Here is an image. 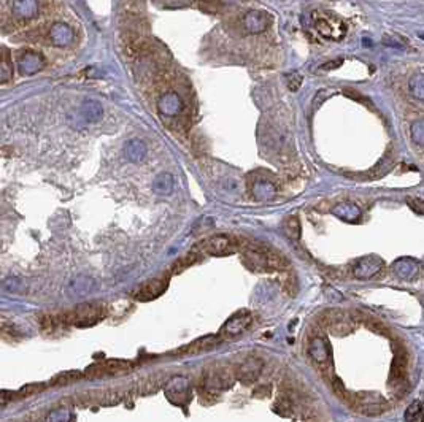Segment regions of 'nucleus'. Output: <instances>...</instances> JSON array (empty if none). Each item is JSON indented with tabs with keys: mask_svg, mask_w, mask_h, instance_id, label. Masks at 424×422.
Segmentation results:
<instances>
[{
	"mask_svg": "<svg viewBox=\"0 0 424 422\" xmlns=\"http://www.w3.org/2000/svg\"><path fill=\"white\" fill-rule=\"evenodd\" d=\"M94 287H96V284H94V281H92L91 278L78 277L77 280H73L68 284V293H70V296H73V297L86 296V293H89Z\"/></svg>",
	"mask_w": 424,
	"mask_h": 422,
	"instance_id": "20",
	"label": "nucleus"
},
{
	"mask_svg": "<svg viewBox=\"0 0 424 422\" xmlns=\"http://www.w3.org/2000/svg\"><path fill=\"white\" fill-rule=\"evenodd\" d=\"M381 267H383V262L380 258H377V255H368V258H364L356 264V267L353 268V274L356 278L367 280L377 274L381 270Z\"/></svg>",
	"mask_w": 424,
	"mask_h": 422,
	"instance_id": "10",
	"label": "nucleus"
},
{
	"mask_svg": "<svg viewBox=\"0 0 424 422\" xmlns=\"http://www.w3.org/2000/svg\"><path fill=\"white\" fill-rule=\"evenodd\" d=\"M43 67V59L40 54L26 52L23 58H20V68L24 75H32V73L39 71Z\"/></svg>",
	"mask_w": 424,
	"mask_h": 422,
	"instance_id": "17",
	"label": "nucleus"
},
{
	"mask_svg": "<svg viewBox=\"0 0 424 422\" xmlns=\"http://www.w3.org/2000/svg\"><path fill=\"white\" fill-rule=\"evenodd\" d=\"M419 39H421V40H424V33H419Z\"/></svg>",
	"mask_w": 424,
	"mask_h": 422,
	"instance_id": "35",
	"label": "nucleus"
},
{
	"mask_svg": "<svg viewBox=\"0 0 424 422\" xmlns=\"http://www.w3.org/2000/svg\"><path fill=\"white\" fill-rule=\"evenodd\" d=\"M409 205L410 208L418 213V214H424V200H419V198H412L409 200Z\"/></svg>",
	"mask_w": 424,
	"mask_h": 422,
	"instance_id": "32",
	"label": "nucleus"
},
{
	"mask_svg": "<svg viewBox=\"0 0 424 422\" xmlns=\"http://www.w3.org/2000/svg\"><path fill=\"white\" fill-rule=\"evenodd\" d=\"M292 410H294V405L289 397H280L273 405V411L280 416H285V417H289L292 414Z\"/></svg>",
	"mask_w": 424,
	"mask_h": 422,
	"instance_id": "24",
	"label": "nucleus"
},
{
	"mask_svg": "<svg viewBox=\"0 0 424 422\" xmlns=\"http://www.w3.org/2000/svg\"><path fill=\"white\" fill-rule=\"evenodd\" d=\"M285 230L286 235H289L291 238H299L301 236V224L297 217H289L285 221Z\"/></svg>",
	"mask_w": 424,
	"mask_h": 422,
	"instance_id": "28",
	"label": "nucleus"
},
{
	"mask_svg": "<svg viewBox=\"0 0 424 422\" xmlns=\"http://www.w3.org/2000/svg\"><path fill=\"white\" fill-rule=\"evenodd\" d=\"M340 64H342V61H332V62H327V64L321 65V70H330V68H337V67H340Z\"/></svg>",
	"mask_w": 424,
	"mask_h": 422,
	"instance_id": "33",
	"label": "nucleus"
},
{
	"mask_svg": "<svg viewBox=\"0 0 424 422\" xmlns=\"http://www.w3.org/2000/svg\"><path fill=\"white\" fill-rule=\"evenodd\" d=\"M49 35H51L52 42L56 43V45H65V43H68L72 40V32L67 30L64 26H59L58 30L54 29Z\"/></svg>",
	"mask_w": 424,
	"mask_h": 422,
	"instance_id": "26",
	"label": "nucleus"
},
{
	"mask_svg": "<svg viewBox=\"0 0 424 422\" xmlns=\"http://www.w3.org/2000/svg\"><path fill=\"white\" fill-rule=\"evenodd\" d=\"M235 372L229 366H219V369L205 373L204 378V386L205 389L211 391V392H218V391H224L229 389L234 381H235Z\"/></svg>",
	"mask_w": 424,
	"mask_h": 422,
	"instance_id": "4",
	"label": "nucleus"
},
{
	"mask_svg": "<svg viewBox=\"0 0 424 422\" xmlns=\"http://www.w3.org/2000/svg\"><path fill=\"white\" fill-rule=\"evenodd\" d=\"M165 289H167V280H153V281L142 284L134 292V297L142 302H148V300H153V299H157L159 296H162Z\"/></svg>",
	"mask_w": 424,
	"mask_h": 422,
	"instance_id": "9",
	"label": "nucleus"
},
{
	"mask_svg": "<svg viewBox=\"0 0 424 422\" xmlns=\"http://www.w3.org/2000/svg\"><path fill=\"white\" fill-rule=\"evenodd\" d=\"M310 357L316 363L324 378H334L332 354H330V347L326 338L316 335L310 340Z\"/></svg>",
	"mask_w": 424,
	"mask_h": 422,
	"instance_id": "1",
	"label": "nucleus"
},
{
	"mask_svg": "<svg viewBox=\"0 0 424 422\" xmlns=\"http://www.w3.org/2000/svg\"><path fill=\"white\" fill-rule=\"evenodd\" d=\"M407 366H409V353L405 350H400L399 354H396L394 362L391 365L390 381L394 384V388H399L402 384V381L405 378V373H407Z\"/></svg>",
	"mask_w": 424,
	"mask_h": 422,
	"instance_id": "12",
	"label": "nucleus"
},
{
	"mask_svg": "<svg viewBox=\"0 0 424 422\" xmlns=\"http://www.w3.org/2000/svg\"><path fill=\"white\" fill-rule=\"evenodd\" d=\"M250 324H251V315L248 311H238V313H235L232 318L227 319L223 330H221V334L226 337L240 335L242 332H245Z\"/></svg>",
	"mask_w": 424,
	"mask_h": 422,
	"instance_id": "8",
	"label": "nucleus"
},
{
	"mask_svg": "<svg viewBox=\"0 0 424 422\" xmlns=\"http://www.w3.org/2000/svg\"><path fill=\"white\" fill-rule=\"evenodd\" d=\"M196 261H197V255H196V254H189V255H186V258L180 259V261L175 264V270L181 271L183 268H188L189 265H192Z\"/></svg>",
	"mask_w": 424,
	"mask_h": 422,
	"instance_id": "30",
	"label": "nucleus"
},
{
	"mask_svg": "<svg viewBox=\"0 0 424 422\" xmlns=\"http://www.w3.org/2000/svg\"><path fill=\"white\" fill-rule=\"evenodd\" d=\"M81 115L83 118L87 121V122H97L102 119L103 116V109L100 106L99 102H94V100H87L83 103L81 106Z\"/></svg>",
	"mask_w": 424,
	"mask_h": 422,
	"instance_id": "22",
	"label": "nucleus"
},
{
	"mask_svg": "<svg viewBox=\"0 0 424 422\" xmlns=\"http://www.w3.org/2000/svg\"><path fill=\"white\" fill-rule=\"evenodd\" d=\"M103 316H105V308L102 305L86 303V305H80L78 308L70 311L68 315H65V321L73 325L86 327V325L99 322Z\"/></svg>",
	"mask_w": 424,
	"mask_h": 422,
	"instance_id": "3",
	"label": "nucleus"
},
{
	"mask_svg": "<svg viewBox=\"0 0 424 422\" xmlns=\"http://www.w3.org/2000/svg\"><path fill=\"white\" fill-rule=\"evenodd\" d=\"M286 84L291 90H297L302 84V77L297 75V73H292V75L286 77Z\"/></svg>",
	"mask_w": 424,
	"mask_h": 422,
	"instance_id": "31",
	"label": "nucleus"
},
{
	"mask_svg": "<svg viewBox=\"0 0 424 422\" xmlns=\"http://www.w3.org/2000/svg\"><path fill=\"white\" fill-rule=\"evenodd\" d=\"M175 188V179L170 173H161L153 181V191L157 195H170Z\"/></svg>",
	"mask_w": 424,
	"mask_h": 422,
	"instance_id": "18",
	"label": "nucleus"
},
{
	"mask_svg": "<svg viewBox=\"0 0 424 422\" xmlns=\"http://www.w3.org/2000/svg\"><path fill=\"white\" fill-rule=\"evenodd\" d=\"M165 395H167V398L172 403H175V405H183V403H186L191 397L189 381L184 376L172 378L167 382V386H165Z\"/></svg>",
	"mask_w": 424,
	"mask_h": 422,
	"instance_id": "5",
	"label": "nucleus"
},
{
	"mask_svg": "<svg viewBox=\"0 0 424 422\" xmlns=\"http://www.w3.org/2000/svg\"><path fill=\"white\" fill-rule=\"evenodd\" d=\"M353 401H356L359 405V411L364 413V414H380L384 411V403L383 400L380 398V395L377 394H370V392H365V394H359L358 398H355Z\"/></svg>",
	"mask_w": 424,
	"mask_h": 422,
	"instance_id": "11",
	"label": "nucleus"
},
{
	"mask_svg": "<svg viewBox=\"0 0 424 422\" xmlns=\"http://www.w3.org/2000/svg\"><path fill=\"white\" fill-rule=\"evenodd\" d=\"M13 75V67L10 54L5 49H0V83H7L11 80Z\"/></svg>",
	"mask_w": 424,
	"mask_h": 422,
	"instance_id": "23",
	"label": "nucleus"
},
{
	"mask_svg": "<svg viewBox=\"0 0 424 422\" xmlns=\"http://www.w3.org/2000/svg\"><path fill=\"white\" fill-rule=\"evenodd\" d=\"M262 369H264V362L261 359L250 357L243 363L238 365V369L235 370V376L243 384H253L261 376Z\"/></svg>",
	"mask_w": 424,
	"mask_h": 422,
	"instance_id": "6",
	"label": "nucleus"
},
{
	"mask_svg": "<svg viewBox=\"0 0 424 422\" xmlns=\"http://www.w3.org/2000/svg\"><path fill=\"white\" fill-rule=\"evenodd\" d=\"M313 23L316 30L329 40H342L346 33L345 23L337 16L327 13H313Z\"/></svg>",
	"mask_w": 424,
	"mask_h": 422,
	"instance_id": "2",
	"label": "nucleus"
},
{
	"mask_svg": "<svg viewBox=\"0 0 424 422\" xmlns=\"http://www.w3.org/2000/svg\"><path fill=\"white\" fill-rule=\"evenodd\" d=\"M157 108L162 116H176L181 108H183V103H181V99L173 94V93H169V94H164L159 102H157Z\"/></svg>",
	"mask_w": 424,
	"mask_h": 422,
	"instance_id": "15",
	"label": "nucleus"
},
{
	"mask_svg": "<svg viewBox=\"0 0 424 422\" xmlns=\"http://www.w3.org/2000/svg\"><path fill=\"white\" fill-rule=\"evenodd\" d=\"M410 93L413 94V97L424 100V73L421 75H415L410 80Z\"/></svg>",
	"mask_w": 424,
	"mask_h": 422,
	"instance_id": "25",
	"label": "nucleus"
},
{
	"mask_svg": "<svg viewBox=\"0 0 424 422\" xmlns=\"http://www.w3.org/2000/svg\"><path fill=\"white\" fill-rule=\"evenodd\" d=\"M412 138L418 144H424V121H418L412 125Z\"/></svg>",
	"mask_w": 424,
	"mask_h": 422,
	"instance_id": "29",
	"label": "nucleus"
},
{
	"mask_svg": "<svg viewBox=\"0 0 424 422\" xmlns=\"http://www.w3.org/2000/svg\"><path fill=\"white\" fill-rule=\"evenodd\" d=\"M251 191H253V194H254L256 198L266 200V198L273 197V194H275V185H273L270 179H267V178L257 176L251 182Z\"/></svg>",
	"mask_w": 424,
	"mask_h": 422,
	"instance_id": "16",
	"label": "nucleus"
},
{
	"mask_svg": "<svg viewBox=\"0 0 424 422\" xmlns=\"http://www.w3.org/2000/svg\"><path fill=\"white\" fill-rule=\"evenodd\" d=\"M424 419V408L419 401H415L409 407L405 413V420H422Z\"/></svg>",
	"mask_w": 424,
	"mask_h": 422,
	"instance_id": "27",
	"label": "nucleus"
},
{
	"mask_svg": "<svg viewBox=\"0 0 424 422\" xmlns=\"http://www.w3.org/2000/svg\"><path fill=\"white\" fill-rule=\"evenodd\" d=\"M11 394L10 392H5V391H0V405H4V403H7L10 400Z\"/></svg>",
	"mask_w": 424,
	"mask_h": 422,
	"instance_id": "34",
	"label": "nucleus"
},
{
	"mask_svg": "<svg viewBox=\"0 0 424 422\" xmlns=\"http://www.w3.org/2000/svg\"><path fill=\"white\" fill-rule=\"evenodd\" d=\"M394 271L402 280H412L418 271V264L412 259H400L394 264Z\"/></svg>",
	"mask_w": 424,
	"mask_h": 422,
	"instance_id": "21",
	"label": "nucleus"
},
{
	"mask_svg": "<svg viewBox=\"0 0 424 422\" xmlns=\"http://www.w3.org/2000/svg\"><path fill=\"white\" fill-rule=\"evenodd\" d=\"M334 214L346 223H358L361 219V208L355 204H342L334 208Z\"/></svg>",
	"mask_w": 424,
	"mask_h": 422,
	"instance_id": "19",
	"label": "nucleus"
},
{
	"mask_svg": "<svg viewBox=\"0 0 424 422\" xmlns=\"http://www.w3.org/2000/svg\"><path fill=\"white\" fill-rule=\"evenodd\" d=\"M146 153H148V148H146V144L138 138L129 140L124 146V157L132 163L143 162L146 157Z\"/></svg>",
	"mask_w": 424,
	"mask_h": 422,
	"instance_id": "14",
	"label": "nucleus"
},
{
	"mask_svg": "<svg viewBox=\"0 0 424 422\" xmlns=\"http://www.w3.org/2000/svg\"><path fill=\"white\" fill-rule=\"evenodd\" d=\"M269 24H270V16L264 11H251L243 20V26L250 33L264 32L269 27Z\"/></svg>",
	"mask_w": 424,
	"mask_h": 422,
	"instance_id": "13",
	"label": "nucleus"
},
{
	"mask_svg": "<svg viewBox=\"0 0 424 422\" xmlns=\"http://www.w3.org/2000/svg\"><path fill=\"white\" fill-rule=\"evenodd\" d=\"M204 249L211 255H229L237 251V242L229 235H215L205 242Z\"/></svg>",
	"mask_w": 424,
	"mask_h": 422,
	"instance_id": "7",
	"label": "nucleus"
}]
</instances>
